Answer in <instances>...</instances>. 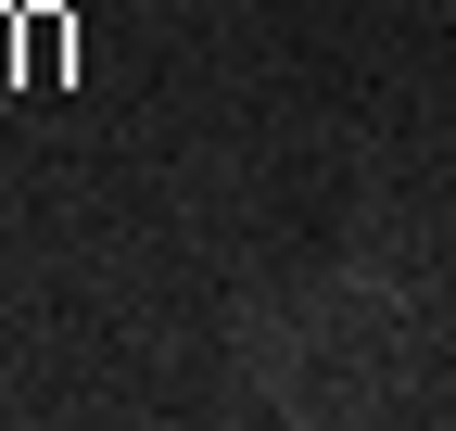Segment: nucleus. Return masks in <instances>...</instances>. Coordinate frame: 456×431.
Wrapping results in <instances>:
<instances>
[{
	"instance_id": "obj_2",
	"label": "nucleus",
	"mask_w": 456,
	"mask_h": 431,
	"mask_svg": "<svg viewBox=\"0 0 456 431\" xmlns=\"http://www.w3.org/2000/svg\"><path fill=\"white\" fill-rule=\"evenodd\" d=\"M13 51H26V13H0V64H13Z\"/></svg>"
},
{
	"instance_id": "obj_1",
	"label": "nucleus",
	"mask_w": 456,
	"mask_h": 431,
	"mask_svg": "<svg viewBox=\"0 0 456 431\" xmlns=\"http://www.w3.org/2000/svg\"><path fill=\"white\" fill-rule=\"evenodd\" d=\"M13 77H26V89H51V77H64V13H26V51H13Z\"/></svg>"
}]
</instances>
